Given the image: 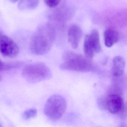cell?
Here are the masks:
<instances>
[{
  "mask_svg": "<svg viewBox=\"0 0 127 127\" xmlns=\"http://www.w3.org/2000/svg\"><path fill=\"white\" fill-rule=\"evenodd\" d=\"M63 62L61 69L79 72H96L97 66L85 57L72 51H66L63 54Z\"/></svg>",
  "mask_w": 127,
  "mask_h": 127,
  "instance_id": "cell-1",
  "label": "cell"
},
{
  "mask_svg": "<svg viewBox=\"0 0 127 127\" xmlns=\"http://www.w3.org/2000/svg\"><path fill=\"white\" fill-rule=\"evenodd\" d=\"M37 111L36 109H30L24 112V115L27 118H33L36 116Z\"/></svg>",
  "mask_w": 127,
  "mask_h": 127,
  "instance_id": "cell-14",
  "label": "cell"
},
{
  "mask_svg": "<svg viewBox=\"0 0 127 127\" xmlns=\"http://www.w3.org/2000/svg\"><path fill=\"white\" fill-rule=\"evenodd\" d=\"M56 38L55 32L50 26L40 28L32 37L30 49L36 55H43L47 53L53 46Z\"/></svg>",
  "mask_w": 127,
  "mask_h": 127,
  "instance_id": "cell-2",
  "label": "cell"
},
{
  "mask_svg": "<svg viewBox=\"0 0 127 127\" xmlns=\"http://www.w3.org/2000/svg\"><path fill=\"white\" fill-rule=\"evenodd\" d=\"M119 38L118 32L114 28H109L104 31V43L108 47H111L116 44L118 42Z\"/></svg>",
  "mask_w": 127,
  "mask_h": 127,
  "instance_id": "cell-10",
  "label": "cell"
},
{
  "mask_svg": "<svg viewBox=\"0 0 127 127\" xmlns=\"http://www.w3.org/2000/svg\"><path fill=\"white\" fill-rule=\"evenodd\" d=\"M82 35L83 31L80 26L77 25L70 26L68 31V40L72 48H77Z\"/></svg>",
  "mask_w": 127,
  "mask_h": 127,
  "instance_id": "cell-9",
  "label": "cell"
},
{
  "mask_svg": "<svg viewBox=\"0 0 127 127\" xmlns=\"http://www.w3.org/2000/svg\"><path fill=\"white\" fill-rule=\"evenodd\" d=\"M106 110L113 114L121 113L124 110L125 103L120 93L112 92L104 96Z\"/></svg>",
  "mask_w": 127,
  "mask_h": 127,
  "instance_id": "cell-6",
  "label": "cell"
},
{
  "mask_svg": "<svg viewBox=\"0 0 127 127\" xmlns=\"http://www.w3.org/2000/svg\"><path fill=\"white\" fill-rule=\"evenodd\" d=\"M19 49L15 42L0 31V52L4 56L13 57L18 55Z\"/></svg>",
  "mask_w": 127,
  "mask_h": 127,
  "instance_id": "cell-8",
  "label": "cell"
},
{
  "mask_svg": "<svg viewBox=\"0 0 127 127\" xmlns=\"http://www.w3.org/2000/svg\"><path fill=\"white\" fill-rule=\"evenodd\" d=\"M12 3H15V2H17V1H18V0H9Z\"/></svg>",
  "mask_w": 127,
  "mask_h": 127,
  "instance_id": "cell-15",
  "label": "cell"
},
{
  "mask_svg": "<svg viewBox=\"0 0 127 127\" xmlns=\"http://www.w3.org/2000/svg\"><path fill=\"white\" fill-rule=\"evenodd\" d=\"M44 3L48 7L54 8L56 7L60 2V0H44Z\"/></svg>",
  "mask_w": 127,
  "mask_h": 127,
  "instance_id": "cell-13",
  "label": "cell"
},
{
  "mask_svg": "<svg viewBox=\"0 0 127 127\" xmlns=\"http://www.w3.org/2000/svg\"><path fill=\"white\" fill-rule=\"evenodd\" d=\"M39 0H20L18 8L21 10H31L38 7Z\"/></svg>",
  "mask_w": 127,
  "mask_h": 127,
  "instance_id": "cell-11",
  "label": "cell"
},
{
  "mask_svg": "<svg viewBox=\"0 0 127 127\" xmlns=\"http://www.w3.org/2000/svg\"><path fill=\"white\" fill-rule=\"evenodd\" d=\"M113 64L110 73L111 76L114 84L116 87H118L124 81L126 63L122 57L117 56L113 58Z\"/></svg>",
  "mask_w": 127,
  "mask_h": 127,
  "instance_id": "cell-7",
  "label": "cell"
},
{
  "mask_svg": "<svg viewBox=\"0 0 127 127\" xmlns=\"http://www.w3.org/2000/svg\"><path fill=\"white\" fill-rule=\"evenodd\" d=\"M83 48L85 57L89 59L93 58L95 54L101 51L99 33L97 30L94 29L86 35L84 42Z\"/></svg>",
  "mask_w": 127,
  "mask_h": 127,
  "instance_id": "cell-5",
  "label": "cell"
},
{
  "mask_svg": "<svg viewBox=\"0 0 127 127\" xmlns=\"http://www.w3.org/2000/svg\"><path fill=\"white\" fill-rule=\"evenodd\" d=\"M19 65L18 63L4 64L0 60V72L5 69H10Z\"/></svg>",
  "mask_w": 127,
  "mask_h": 127,
  "instance_id": "cell-12",
  "label": "cell"
},
{
  "mask_svg": "<svg viewBox=\"0 0 127 127\" xmlns=\"http://www.w3.org/2000/svg\"><path fill=\"white\" fill-rule=\"evenodd\" d=\"M0 127H2V125H1L0 124Z\"/></svg>",
  "mask_w": 127,
  "mask_h": 127,
  "instance_id": "cell-17",
  "label": "cell"
},
{
  "mask_svg": "<svg viewBox=\"0 0 127 127\" xmlns=\"http://www.w3.org/2000/svg\"><path fill=\"white\" fill-rule=\"evenodd\" d=\"M66 108L65 99L59 95H53L46 101L44 107V113L50 120L58 121L62 117Z\"/></svg>",
  "mask_w": 127,
  "mask_h": 127,
  "instance_id": "cell-4",
  "label": "cell"
},
{
  "mask_svg": "<svg viewBox=\"0 0 127 127\" xmlns=\"http://www.w3.org/2000/svg\"><path fill=\"white\" fill-rule=\"evenodd\" d=\"M22 74L27 80L33 83L48 80L52 75L51 71L48 66L42 63L27 65L23 68Z\"/></svg>",
  "mask_w": 127,
  "mask_h": 127,
  "instance_id": "cell-3",
  "label": "cell"
},
{
  "mask_svg": "<svg viewBox=\"0 0 127 127\" xmlns=\"http://www.w3.org/2000/svg\"><path fill=\"white\" fill-rule=\"evenodd\" d=\"M119 127H125V126H124V125H122V126H121Z\"/></svg>",
  "mask_w": 127,
  "mask_h": 127,
  "instance_id": "cell-16",
  "label": "cell"
}]
</instances>
